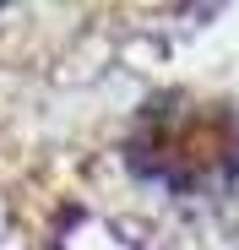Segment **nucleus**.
Listing matches in <instances>:
<instances>
[{
	"label": "nucleus",
	"instance_id": "1",
	"mask_svg": "<svg viewBox=\"0 0 239 250\" xmlns=\"http://www.w3.org/2000/svg\"><path fill=\"white\" fill-rule=\"evenodd\" d=\"M125 169L169 196H223L239 185V104L152 93L125 131Z\"/></svg>",
	"mask_w": 239,
	"mask_h": 250
}]
</instances>
